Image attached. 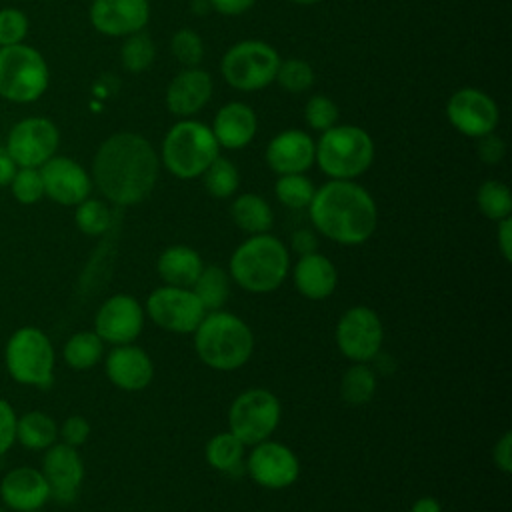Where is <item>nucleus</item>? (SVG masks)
I'll return each instance as SVG.
<instances>
[{
  "mask_svg": "<svg viewBox=\"0 0 512 512\" xmlns=\"http://www.w3.org/2000/svg\"><path fill=\"white\" fill-rule=\"evenodd\" d=\"M158 166V156L144 136L118 132L100 144L92 162V178L106 200L132 206L154 190Z\"/></svg>",
  "mask_w": 512,
  "mask_h": 512,
  "instance_id": "1",
  "label": "nucleus"
},
{
  "mask_svg": "<svg viewBox=\"0 0 512 512\" xmlns=\"http://www.w3.org/2000/svg\"><path fill=\"white\" fill-rule=\"evenodd\" d=\"M308 210L316 232L344 246L366 242L378 224L374 198L352 180H330L320 186Z\"/></svg>",
  "mask_w": 512,
  "mask_h": 512,
  "instance_id": "2",
  "label": "nucleus"
},
{
  "mask_svg": "<svg viewBox=\"0 0 512 512\" xmlns=\"http://www.w3.org/2000/svg\"><path fill=\"white\" fill-rule=\"evenodd\" d=\"M290 272V252L282 240L264 232L252 234L230 256L228 276L252 294H266L284 284Z\"/></svg>",
  "mask_w": 512,
  "mask_h": 512,
  "instance_id": "3",
  "label": "nucleus"
},
{
  "mask_svg": "<svg viewBox=\"0 0 512 512\" xmlns=\"http://www.w3.org/2000/svg\"><path fill=\"white\" fill-rule=\"evenodd\" d=\"M192 334L198 358L212 370H238L254 352V334L250 326L222 308L206 312Z\"/></svg>",
  "mask_w": 512,
  "mask_h": 512,
  "instance_id": "4",
  "label": "nucleus"
},
{
  "mask_svg": "<svg viewBox=\"0 0 512 512\" xmlns=\"http://www.w3.org/2000/svg\"><path fill=\"white\" fill-rule=\"evenodd\" d=\"M314 160L332 180H354L374 160V142L358 126H332L322 132Z\"/></svg>",
  "mask_w": 512,
  "mask_h": 512,
  "instance_id": "5",
  "label": "nucleus"
},
{
  "mask_svg": "<svg viewBox=\"0 0 512 512\" xmlns=\"http://www.w3.org/2000/svg\"><path fill=\"white\" fill-rule=\"evenodd\" d=\"M220 146L208 128L196 120L174 124L162 144V162L174 176L188 180L202 176L210 162L220 156Z\"/></svg>",
  "mask_w": 512,
  "mask_h": 512,
  "instance_id": "6",
  "label": "nucleus"
},
{
  "mask_svg": "<svg viewBox=\"0 0 512 512\" xmlns=\"http://www.w3.org/2000/svg\"><path fill=\"white\" fill-rule=\"evenodd\" d=\"M48 88V66L44 56L26 44L0 46V96L28 104Z\"/></svg>",
  "mask_w": 512,
  "mask_h": 512,
  "instance_id": "7",
  "label": "nucleus"
},
{
  "mask_svg": "<svg viewBox=\"0 0 512 512\" xmlns=\"http://www.w3.org/2000/svg\"><path fill=\"white\" fill-rule=\"evenodd\" d=\"M280 416V400L270 390L248 388L232 400L228 408V426L244 446H254L274 434Z\"/></svg>",
  "mask_w": 512,
  "mask_h": 512,
  "instance_id": "8",
  "label": "nucleus"
},
{
  "mask_svg": "<svg viewBox=\"0 0 512 512\" xmlns=\"http://www.w3.org/2000/svg\"><path fill=\"white\" fill-rule=\"evenodd\" d=\"M6 366L10 376L20 384L40 388L50 386L54 348L48 336L32 326L16 330L6 346Z\"/></svg>",
  "mask_w": 512,
  "mask_h": 512,
  "instance_id": "9",
  "label": "nucleus"
},
{
  "mask_svg": "<svg viewBox=\"0 0 512 512\" xmlns=\"http://www.w3.org/2000/svg\"><path fill=\"white\" fill-rule=\"evenodd\" d=\"M280 56L276 50L260 40H244L228 48L222 58V76L224 80L244 92L266 88L278 70Z\"/></svg>",
  "mask_w": 512,
  "mask_h": 512,
  "instance_id": "10",
  "label": "nucleus"
},
{
  "mask_svg": "<svg viewBox=\"0 0 512 512\" xmlns=\"http://www.w3.org/2000/svg\"><path fill=\"white\" fill-rule=\"evenodd\" d=\"M146 314L166 332L192 334L206 316V308L192 288L164 284L150 292L146 300Z\"/></svg>",
  "mask_w": 512,
  "mask_h": 512,
  "instance_id": "11",
  "label": "nucleus"
},
{
  "mask_svg": "<svg viewBox=\"0 0 512 512\" xmlns=\"http://www.w3.org/2000/svg\"><path fill=\"white\" fill-rule=\"evenodd\" d=\"M58 142L60 134L52 120L30 116L12 126L4 150L18 168H40L56 154Z\"/></svg>",
  "mask_w": 512,
  "mask_h": 512,
  "instance_id": "12",
  "label": "nucleus"
},
{
  "mask_svg": "<svg viewBox=\"0 0 512 512\" xmlns=\"http://www.w3.org/2000/svg\"><path fill=\"white\" fill-rule=\"evenodd\" d=\"M336 344L352 362H370L382 348L384 326L376 310L368 306L348 308L336 324Z\"/></svg>",
  "mask_w": 512,
  "mask_h": 512,
  "instance_id": "13",
  "label": "nucleus"
},
{
  "mask_svg": "<svg viewBox=\"0 0 512 512\" xmlns=\"http://www.w3.org/2000/svg\"><path fill=\"white\" fill-rule=\"evenodd\" d=\"M246 474L262 488L282 490L298 480L300 460L286 444L268 438L252 446L246 458Z\"/></svg>",
  "mask_w": 512,
  "mask_h": 512,
  "instance_id": "14",
  "label": "nucleus"
},
{
  "mask_svg": "<svg viewBox=\"0 0 512 512\" xmlns=\"http://www.w3.org/2000/svg\"><path fill=\"white\" fill-rule=\"evenodd\" d=\"M144 328V308L130 294H114L98 308L94 332L114 346L132 344Z\"/></svg>",
  "mask_w": 512,
  "mask_h": 512,
  "instance_id": "15",
  "label": "nucleus"
},
{
  "mask_svg": "<svg viewBox=\"0 0 512 512\" xmlns=\"http://www.w3.org/2000/svg\"><path fill=\"white\" fill-rule=\"evenodd\" d=\"M446 114L458 132L472 138L494 132L498 124L496 102L476 88H462L454 92L448 100Z\"/></svg>",
  "mask_w": 512,
  "mask_h": 512,
  "instance_id": "16",
  "label": "nucleus"
},
{
  "mask_svg": "<svg viewBox=\"0 0 512 512\" xmlns=\"http://www.w3.org/2000/svg\"><path fill=\"white\" fill-rule=\"evenodd\" d=\"M44 194L62 206H78L88 198L92 180L88 172L66 156H52L40 166Z\"/></svg>",
  "mask_w": 512,
  "mask_h": 512,
  "instance_id": "17",
  "label": "nucleus"
},
{
  "mask_svg": "<svg viewBox=\"0 0 512 512\" xmlns=\"http://www.w3.org/2000/svg\"><path fill=\"white\" fill-rule=\"evenodd\" d=\"M42 474L50 488V498L70 504L84 480V464L74 446L52 444L42 460Z\"/></svg>",
  "mask_w": 512,
  "mask_h": 512,
  "instance_id": "18",
  "label": "nucleus"
},
{
  "mask_svg": "<svg viewBox=\"0 0 512 512\" xmlns=\"http://www.w3.org/2000/svg\"><path fill=\"white\" fill-rule=\"evenodd\" d=\"M150 16L148 0H92L90 22L106 36L140 32Z\"/></svg>",
  "mask_w": 512,
  "mask_h": 512,
  "instance_id": "19",
  "label": "nucleus"
},
{
  "mask_svg": "<svg viewBox=\"0 0 512 512\" xmlns=\"http://www.w3.org/2000/svg\"><path fill=\"white\" fill-rule=\"evenodd\" d=\"M108 380L126 392L144 390L154 378V364L146 350L134 344L114 346L106 356Z\"/></svg>",
  "mask_w": 512,
  "mask_h": 512,
  "instance_id": "20",
  "label": "nucleus"
},
{
  "mask_svg": "<svg viewBox=\"0 0 512 512\" xmlns=\"http://www.w3.org/2000/svg\"><path fill=\"white\" fill-rule=\"evenodd\" d=\"M316 144L302 130H286L266 146V164L282 174H304L314 164Z\"/></svg>",
  "mask_w": 512,
  "mask_h": 512,
  "instance_id": "21",
  "label": "nucleus"
},
{
  "mask_svg": "<svg viewBox=\"0 0 512 512\" xmlns=\"http://www.w3.org/2000/svg\"><path fill=\"white\" fill-rule=\"evenodd\" d=\"M0 496L6 508L16 512L40 510L50 498V488L44 474L36 468H14L0 484Z\"/></svg>",
  "mask_w": 512,
  "mask_h": 512,
  "instance_id": "22",
  "label": "nucleus"
},
{
  "mask_svg": "<svg viewBox=\"0 0 512 512\" xmlns=\"http://www.w3.org/2000/svg\"><path fill=\"white\" fill-rule=\"evenodd\" d=\"M212 96V78L200 68H186L172 78L166 90V106L176 116H192Z\"/></svg>",
  "mask_w": 512,
  "mask_h": 512,
  "instance_id": "23",
  "label": "nucleus"
},
{
  "mask_svg": "<svg viewBox=\"0 0 512 512\" xmlns=\"http://www.w3.org/2000/svg\"><path fill=\"white\" fill-rule=\"evenodd\" d=\"M292 278L296 290L308 300H326L338 286V270L334 262L320 252L300 256L294 264Z\"/></svg>",
  "mask_w": 512,
  "mask_h": 512,
  "instance_id": "24",
  "label": "nucleus"
},
{
  "mask_svg": "<svg viewBox=\"0 0 512 512\" xmlns=\"http://www.w3.org/2000/svg\"><path fill=\"white\" fill-rule=\"evenodd\" d=\"M258 130L256 114L250 106L242 102H230L222 106L214 118L212 134L218 142V146H224L228 150L244 148L252 142Z\"/></svg>",
  "mask_w": 512,
  "mask_h": 512,
  "instance_id": "25",
  "label": "nucleus"
},
{
  "mask_svg": "<svg viewBox=\"0 0 512 512\" xmlns=\"http://www.w3.org/2000/svg\"><path fill=\"white\" fill-rule=\"evenodd\" d=\"M202 268H204V262L200 254L186 244L168 246L158 256V262H156V270L164 280V284L180 286V288H192Z\"/></svg>",
  "mask_w": 512,
  "mask_h": 512,
  "instance_id": "26",
  "label": "nucleus"
},
{
  "mask_svg": "<svg viewBox=\"0 0 512 512\" xmlns=\"http://www.w3.org/2000/svg\"><path fill=\"white\" fill-rule=\"evenodd\" d=\"M230 216L234 220V224L246 232V234H264L272 228L274 222V214L270 204L252 192L240 194L232 206H230Z\"/></svg>",
  "mask_w": 512,
  "mask_h": 512,
  "instance_id": "27",
  "label": "nucleus"
},
{
  "mask_svg": "<svg viewBox=\"0 0 512 512\" xmlns=\"http://www.w3.org/2000/svg\"><path fill=\"white\" fill-rule=\"evenodd\" d=\"M206 462L230 476H240L246 472V460H244V444L228 430L214 434L206 444Z\"/></svg>",
  "mask_w": 512,
  "mask_h": 512,
  "instance_id": "28",
  "label": "nucleus"
},
{
  "mask_svg": "<svg viewBox=\"0 0 512 512\" xmlns=\"http://www.w3.org/2000/svg\"><path fill=\"white\" fill-rule=\"evenodd\" d=\"M192 292L198 296L206 312L220 310L230 296V276L218 264H208L192 284Z\"/></svg>",
  "mask_w": 512,
  "mask_h": 512,
  "instance_id": "29",
  "label": "nucleus"
},
{
  "mask_svg": "<svg viewBox=\"0 0 512 512\" xmlns=\"http://www.w3.org/2000/svg\"><path fill=\"white\" fill-rule=\"evenodd\" d=\"M376 370L368 362H352L340 380V396L346 404H368L376 394Z\"/></svg>",
  "mask_w": 512,
  "mask_h": 512,
  "instance_id": "30",
  "label": "nucleus"
},
{
  "mask_svg": "<svg viewBox=\"0 0 512 512\" xmlns=\"http://www.w3.org/2000/svg\"><path fill=\"white\" fill-rule=\"evenodd\" d=\"M58 438L56 422L44 412H28L22 418H16V440L30 450L50 448Z\"/></svg>",
  "mask_w": 512,
  "mask_h": 512,
  "instance_id": "31",
  "label": "nucleus"
},
{
  "mask_svg": "<svg viewBox=\"0 0 512 512\" xmlns=\"http://www.w3.org/2000/svg\"><path fill=\"white\" fill-rule=\"evenodd\" d=\"M104 342L96 332H76L64 346V360L76 370H88L102 360Z\"/></svg>",
  "mask_w": 512,
  "mask_h": 512,
  "instance_id": "32",
  "label": "nucleus"
},
{
  "mask_svg": "<svg viewBox=\"0 0 512 512\" xmlns=\"http://www.w3.org/2000/svg\"><path fill=\"white\" fill-rule=\"evenodd\" d=\"M202 182L210 196L230 198L238 190L240 174H238V168L228 158L216 156L210 162V166L202 172Z\"/></svg>",
  "mask_w": 512,
  "mask_h": 512,
  "instance_id": "33",
  "label": "nucleus"
},
{
  "mask_svg": "<svg viewBox=\"0 0 512 512\" xmlns=\"http://www.w3.org/2000/svg\"><path fill=\"white\" fill-rule=\"evenodd\" d=\"M476 204L480 208V212L494 220L500 222L504 218L510 216L512 212V196L506 184L498 182V180H486L476 194Z\"/></svg>",
  "mask_w": 512,
  "mask_h": 512,
  "instance_id": "34",
  "label": "nucleus"
},
{
  "mask_svg": "<svg viewBox=\"0 0 512 512\" xmlns=\"http://www.w3.org/2000/svg\"><path fill=\"white\" fill-rule=\"evenodd\" d=\"M274 192L284 206L292 210H300L310 206L316 188L304 174H282L276 180Z\"/></svg>",
  "mask_w": 512,
  "mask_h": 512,
  "instance_id": "35",
  "label": "nucleus"
},
{
  "mask_svg": "<svg viewBox=\"0 0 512 512\" xmlns=\"http://www.w3.org/2000/svg\"><path fill=\"white\" fill-rule=\"evenodd\" d=\"M76 226L88 236H102L112 226V212L106 202L96 198H86L76 206Z\"/></svg>",
  "mask_w": 512,
  "mask_h": 512,
  "instance_id": "36",
  "label": "nucleus"
},
{
  "mask_svg": "<svg viewBox=\"0 0 512 512\" xmlns=\"http://www.w3.org/2000/svg\"><path fill=\"white\" fill-rule=\"evenodd\" d=\"M154 54H156L154 42L144 32L130 34L120 52L122 64L130 72H142V70L150 68V64L154 62Z\"/></svg>",
  "mask_w": 512,
  "mask_h": 512,
  "instance_id": "37",
  "label": "nucleus"
},
{
  "mask_svg": "<svg viewBox=\"0 0 512 512\" xmlns=\"http://www.w3.org/2000/svg\"><path fill=\"white\" fill-rule=\"evenodd\" d=\"M274 80L288 92L292 94H298V92H304L312 86L314 82V70L308 62L300 60V58H290V60H280L278 64V70H276V76Z\"/></svg>",
  "mask_w": 512,
  "mask_h": 512,
  "instance_id": "38",
  "label": "nucleus"
},
{
  "mask_svg": "<svg viewBox=\"0 0 512 512\" xmlns=\"http://www.w3.org/2000/svg\"><path fill=\"white\" fill-rule=\"evenodd\" d=\"M12 194L22 204H34L44 196V184L40 168H16L10 180Z\"/></svg>",
  "mask_w": 512,
  "mask_h": 512,
  "instance_id": "39",
  "label": "nucleus"
},
{
  "mask_svg": "<svg viewBox=\"0 0 512 512\" xmlns=\"http://www.w3.org/2000/svg\"><path fill=\"white\" fill-rule=\"evenodd\" d=\"M172 54L176 60L188 68H196L204 56V44L194 30H180L172 36Z\"/></svg>",
  "mask_w": 512,
  "mask_h": 512,
  "instance_id": "40",
  "label": "nucleus"
},
{
  "mask_svg": "<svg viewBox=\"0 0 512 512\" xmlns=\"http://www.w3.org/2000/svg\"><path fill=\"white\" fill-rule=\"evenodd\" d=\"M304 118L310 124V128L324 132L328 128H332L338 120V106L328 98V96H312L306 102L304 108Z\"/></svg>",
  "mask_w": 512,
  "mask_h": 512,
  "instance_id": "41",
  "label": "nucleus"
},
{
  "mask_svg": "<svg viewBox=\"0 0 512 512\" xmlns=\"http://www.w3.org/2000/svg\"><path fill=\"white\" fill-rule=\"evenodd\" d=\"M28 32V18L18 8L0 10V46L22 44Z\"/></svg>",
  "mask_w": 512,
  "mask_h": 512,
  "instance_id": "42",
  "label": "nucleus"
},
{
  "mask_svg": "<svg viewBox=\"0 0 512 512\" xmlns=\"http://www.w3.org/2000/svg\"><path fill=\"white\" fill-rule=\"evenodd\" d=\"M88 434H90V424L84 416H70L64 420L62 424V430H60V436L64 440V444L68 446H80L88 440Z\"/></svg>",
  "mask_w": 512,
  "mask_h": 512,
  "instance_id": "43",
  "label": "nucleus"
},
{
  "mask_svg": "<svg viewBox=\"0 0 512 512\" xmlns=\"http://www.w3.org/2000/svg\"><path fill=\"white\" fill-rule=\"evenodd\" d=\"M16 440V416L8 402L0 400V456Z\"/></svg>",
  "mask_w": 512,
  "mask_h": 512,
  "instance_id": "44",
  "label": "nucleus"
},
{
  "mask_svg": "<svg viewBox=\"0 0 512 512\" xmlns=\"http://www.w3.org/2000/svg\"><path fill=\"white\" fill-rule=\"evenodd\" d=\"M478 158L486 164H498L504 154H506V146H504V140L494 136L492 132L486 134V136H480V142H478Z\"/></svg>",
  "mask_w": 512,
  "mask_h": 512,
  "instance_id": "45",
  "label": "nucleus"
},
{
  "mask_svg": "<svg viewBox=\"0 0 512 512\" xmlns=\"http://www.w3.org/2000/svg\"><path fill=\"white\" fill-rule=\"evenodd\" d=\"M492 460L500 472L504 474L512 472V432H504L500 440L494 444Z\"/></svg>",
  "mask_w": 512,
  "mask_h": 512,
  "instance_id": "46",
  "label": "nucleus"
},
{
  "mask_svg": "<svg viewBox=\"0 0 512 512\" xmlns=\"http://www.w3.org/2000/svg\"><path fill=\"white\" fill-rule=\"evenodd\" d=\"M290 248L298 254V256H306L312 252H318V236L314 234V230L308 228H300L294 230V234L290 236Z\"/></svg>",
  "mask_w": 512,
  "mask_h": 512,
  "instance_id": "47",
  "label": "nucleus"
},
{
  "mask_svg": "<svg viewBox=\"0 0 512 512\" xmlns=\"http://www.w3.org/2000/svg\"><path fill=\"white\" fill-rule=\"evenodd\" d=\"M496 242L502 258L506 262L512 260V218H504L498 222V232H496Z\"/></svg>",
  "mask_w": 512,
  "mask_h": 512,
  "instance_id": "48",
  "label": "nucleus"
},
{
  "mask_svg": "<svg viewBox=\"0 0 512 512\" xmlns=\"http://www.w3.org/2000/svg\"><path fill=\"white\" fill-rule=\"evenodd\" d=\"M212 8L224 16H238L242 12H246L254 0H210Z\"/></svg>",
  "mask_w": 512,
  "mask_h": 512,
  "instance_id": "49",
  "label": "nucleus"
},
{
  "mask_svg": "<svg viewBox=\"0 0 512 512\" xmlns=\"http://www.w3.org/2000/svg\"><path fill=\"white\" fill-rule=\"evenodd\" d=\"M16 164L12 162V158L8 156L6 150H0V186L4 184H10L14 172H16Z\"/></svg>",
  "mask_w": 512,
  "mask_h": 512,
  "instance_id": "50",
  "label": "nucleus"
},
{
  "mask_svg": "<svg viewBox=\"0 0 512 512\" xmlns=\"http://www.w3.org/2000/svg\"><path fill=\"white\" fill-rule=\"evenodd\" d=\"M410 512H442V506H440V502L436 498L422 496V498L412 502Z\"/></svg>",
  "mask_w": 512,
  "mask_h": 512,
  "instance_id": "51",
  "label": "nucleus"
},
{
  "mask_svg": "<svg viewBox=\"0 0 512 512\" xmlns=\"http://www.w3.org/2000/svg\"><path fill=\"white\" fill-rule=\"evenodd\" d=\"M294 4H304V6H310V4H316V2H320V0H292Z\"/></svg>",
  "mask_w": 512,
  "mask_h": 512,
  "instance_id": "52",
  "label": "nucleus"
},
{
  "mask_svg": "<svg viewBox=\"0 0 512 512\" xmlns=\"http://www.w3.org/2000/svg\"><path fill=\"white\" fill-rule=\"evenodd\" d=\"M0 512H8V508H4V506H0Z\"/></svg>",
  "mask_w": 512,
  "mask_h": 512,
  "instance_id": "53",
  "label": "nucleus"
},
{
  "mask_svg": "<svg viewBox=\"0 0 512 512\" xmlns=\"http://www.w3.org/2000/svg\"><path fill=\"white\" fill-rule=\"evenodd\" d=\"M28 512H40V510H28Z\"/></svg>",
  "mask_w": 512,
  "mask_h": 512,
  "instance_id": "54",
  "label": "nucleus"
}]
</instances>
